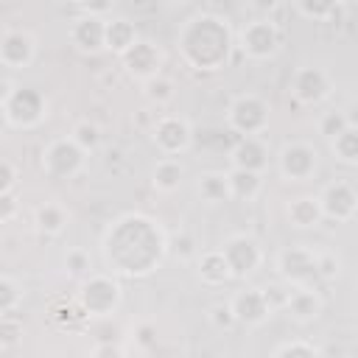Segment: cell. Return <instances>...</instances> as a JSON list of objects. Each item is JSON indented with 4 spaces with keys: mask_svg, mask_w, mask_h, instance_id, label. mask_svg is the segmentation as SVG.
<instances>
[{
    "mask_svg": "<svg viewBox=\"0 0 358 358\" xmlns=\"http://www.w3.org/2000/svg\"><path fill=\"white\" fill-rule=\"evenodd\" d=\"M330 151L341 165H358V126L350 123L338 137H333Z\"/></svg>",
    "mask_w": 358,
    "mask_h": 358,
    "instance_id": "cell-28",
    "label": "cell"
},
{
    "mask_svg": "<svg viewBox=\"0 0 358 358\" xmlns=\"http://www.w3.org/2000/svg\"><path fill=\"white\" fill-rule=\"evenodd\" d=\"M235 48H238L246 59H252V62H268V59H274V56L280 53V48H282V31H280V25H277L274 20H268V17H255V20H249V22L238 31Z\"/></svg>",
    "mask_w": 358,
    "mask_h": 358,
    "instance_id": "cell-6",
    "label": "cell"
},
{
    "mask_svg": "<svg viewBox=\"0 0 358 358\" xmlns=\"http://www.w3.org/2000/svg\"><path fill=\"white\" fill-rule=\"evenodd\" d=\"M90 358H129L126 347L117 344V341H95L92 350H90Z\"/></svg>",
    "mask_w": 358,
    "mask_h": 358,
    "instance_id": "cell-38",
    "label": "cell"
},
{
    "mask_svg": "<svg viewBox=\"0 0 358 358\" xmlns=\"http://www.w3.org/2000/svg\"><path fill=\"white\" fill-rule=\"evenodd\" d=\"M39 168L48 179H76L87 168V151L76 145V140L56 137L39 154Z\"/></svg>",
    "mask_w": 358,
    "mask_h": 358,
    "instance_id": "cell-8",
    "label": "cell"
},
{
    "mask_svg": "<svg viewBox=\"0 0 358 358\" xmlns=\"http://www.w3.org/2000/svg\"><path fill=\"white\" fill-rule=\"evenodd\" d=\"M154 333H157V330H154V324H151V322H140V324H137V344L151 347V344L157 341V338H154Z\"/></svg>",
    "mask_w": 358,
    "mask_h": 358,
    "instance_id": "cell-40",
    "label": "cell"
},
{
    "mask_svg": "<svg viewBox=\"0 0 358 358\" xmlns=\"http://www.w3.org/2000/svg\"><path fill=\"white\" fill-rule=\"evenodd\" d=\"M151 143L162 157H182L193 148V126L182 115H159L151 126Z\"/></svg>",
    "mask_w": 358,
    "mask_h": 358,
    "instance_id": "cell-10",
    "label": "cell"
},
{
    "mask_svg": "<svg viewBox=\"0 0 358 358\" xmlns=\"http://www.w3.org/2000/svg\"><path fill=\"white\" fill-rule=\"evenodd\" d=\"M120 64H123V70H126L134 81L145 84V81H151V78L162 76L165 53H162V48H159L157 42H151V39H143V36H140V39H137V45L120 56Z\"/></svg>",
    "mask_w": 358,
    "mask_h": 358,
    "instance_id": "cell-14",
    "label": "cell"
},
{
    "mask_svg": "<svg viewBox=\"0 0 358 358\" xmlns=\"http://www.w3.org/2000/svg\"><path fill=\"white\" fill-rule=\"evenodd\" d=\"M229 305H232V313H235L238 324H243V327H260L274 313V305H271L266 288H255V285L238 288L229 296Z\"/></svg>",
    "mask_w": 358,
    "mask_h": 358,
    "instance_id": "cell-15",
    "label": "cell"
},
{
    "mask_svg": "<svg viewBox=\"0 0 358 358\" xmlns=\"http://www.w3.org/2000/svg\"><path fill=\"white\" fill-rule=\"evenodd\" d=\"M185 182V165L176 157H159L151 168V187L157 193H176Z\"/></svg>",
    "mask_w": 358,
    "mask_h": 358,
    "instance_id": "cell-24",
    "label": "cell"
},
{
    "mask_svg": "<svg viewBox=\"0 0 358 358\" xmlns=\"http://www.w3.org/2000/svg\"><path fill=\"white\" fill-rule=\"evenodd\" d=\"M341 274V257L333 249L319 252V280H336Z\"/></svg>",
    "mask_w": 358,
    "mask_h": 358,
    "instance_id": "cell-37",
    "label": "cell"
},
{
    "mask_svg": "<svg viewBox=\"0 0 358 358\" xmlns=\"http://www.w3.org/2000/svg\"><path fill=\"white\" fill-rule=\"evenodd\" d=\"M120 302H123V285H120V280L115 274L92 271L90 277H84L78 282L76 305L90 319H106V316L117 313Z\"/></svg>",
    "mask_w": 358,
    "mask_h": 358,
    "instance_id": "cell-3",
    "label": "cell"
},
{
    "mask_svg": "<svg viewBox=\"0 0 358 358\" xmlns=\"http://www.w3.org/2000/svg\"><path fill=\"white\" fill-rule=\"evenodd\" d=\"M25 299V288L14 274H0V316L11 319Z\"/></svg>",
    "mask_w": 358,
    "mask_h": 358,
    "instance_id": "cell-27",
    "label": "cell"
},
{
    "mask_svg": "<svg viewBox=\"0 0 358 358\" xmlns=\"http://www.w3.org/2000/svg\"><path fill=\"white\" fill-rule=\"evenodd\" d=\"M20 187V168L14 159H3L0 162V196H8V193H17Z\"/></svg>",
    "mask_w": 358,
    "mask_h": 358,
    "instance_id": "cell-36",
    "label": "cell"
},
{
    "mask_svg": "<svg viewBox=\"0 0 358 358\" xmlns=\"http://www.w3.org/2000/svg\"><path fill=\"white\" fill-rule=\"evenodd\" d=\"M67 224H70V210L62 201H53L50 199V201L36 204V210H34V227H36L39 235L56 238V235H62L67 229Z\"/></svg>",
    "mask_w": 358,
    "mask_h": 358,
    "instance_id": "cell-22",
    "label": "cell"
},
{
    "mask_svg": "<svg viewBox=\"0 0 358 358\" xmlns=\"http://www.w3.org/2000/svg\"><path fill=\"white\" fill-rule=\"evenodd\" d=\"M294 11L310 22H327L341 11V6L338 3H322V0H302V3H294Z\"/></svg>",
    "mask_w": 358,
    "mask_h": 358,
    "instance_id": "cell-30",
    "label": "cell"
},
{
    "mask_svg": "<svg viewBox=\"0 0 358 358\" xmlns=\"http://www.w3.org/2000/svg\"><path fill=\"white\" fill-rule=\"evenodd\" d=\"M229 168L263 173L268 168V145L263 137H241L229 148Z\"/></svg>",
    "mask_w": 358,
    "mask_h": 358,
    "instance_id": "cell-19",
    "label": "cell"
},
{
    "mask_svg": "<svg viewBox=\"0 0 358 358\" xmlns=\"http://www.w3.org/2000/svg\"><path fill=\"white\" fill-rule=\"evenodd\" d=\"M64 271L70 274V277H90L92 274V263H90V255H87V249H81V246H73V249H67V255H64Z\"/></svg>",
    "mask_w": 358,
    "mask_h": 358,
    "instance_id": "cell-34",
    "label": "cell"
},
{
    "mask_svg": "<svg viewBox=\"0 0 358 358\" xmlns=\"http://www.w3.org/2000/svg\"><path fill=\"white\" fill-rule=\"evenodd\" d=\"M143 95H145V101L151 103V106H168L173 98H176V84L168 78V76H157V78H151V81H145L143 84Z\"/></svg>",
    "mask_w": 358,
    "mask_h": 358,
    "instance_id": "cell-29",
    "label": "cell"
},
{
    "mask_svg": "<svg viewBox=\"0 0 358 358\" xmlns=\"http://www.w3.org/2000/svg\"><path fill=\"white\" fill-rule=\"evenodd\" d=\"M171 252L168 232L145 213H123L101 235V255L115 277H148Z\"/></svg>",
    "mask_w": 358,
    "mask_h": 358,
    "instance_id": "cell-1",
    "label": "cell"
},
{
    "mask_svg": "<svg viewBox=\"0 0 358 358\" xmlns=\"http://www.w3.org/2000/svg\"><path fill=\"white\" fill-rule=\"evenodd\" d=\"M36 59V39L25 28H3L0 34V64L6 70H25Z\"/></svg>",
    "mask_w": 358,
    "mask_h": 358,
    "instance_id": "cell-17",
    "label": "cell"
},
{
    "mask_svg": "<svg viewBox=\"0 0 358 358\" xmlns=\"http://www.w3.org/2000/svg\"><path fill=\"white\" fill-rule=\"evenodd\" d=\"M277 173L285 182H308L313 179L316 168H319V151L313 148V143L305 140H288L280 145L277 157Z\"/></svg>",
    "mask_w": 358,
    "mask_h": 358,
    "instance_id": "cell-9",
    "label": "cell"
},
{
    "mask_svg": "<svg viewBox=\"0 0 358 358\" xmlns=\"http://www.w3.org/2000/svg\"><path fill=\"white\" fill-rule=\"evenodd\" d=\"M20 213V201H17V193H8V196H0V224H11Z\"/></svg>",
    "mask_w": 358,
    "mask_h": 358,
    "instance_id": "cell-39",
    "label": "cell"
},
{
    "mask_svg": "<svg viewBox=\"0 0 358 358\" xmlns=\"http://www.w3.org/2000/svg\"><path fill=\"white\" fill-rule=\"evenodd\" d=\"M224 255H227V263L235 274V280H246L252 274L260 271L266 255H263V246L255 235H246V232H235L229 235L224 243H221Z\"/></svg>",
    "mask_w": 358,
    "mask_h": 358,
    "instance_id": "cell-12",
    "label": "cell"
},
{
    "mask_svg": "<svg viewBox=\"0 0 358 358\" xmlns=\"http://www.w3.org/2000/svg\"><path fill=\"white\" fill-rule=\"evenodd\" d=\"M235 31L227 17L215 11H196L176 31V50L196 73H215L227 67L235 50Z\"/></svg>",
    "mask_w": 358,
    "mask_h": 358,
    "instance_id": "cell-2",
    "label": "cell"
},
{
    "mask_svg": "<svg viewBox=\"0 0 358 358\" xmlns=\"http://www.w3.org/2000/svg\"><path fill=\"white\" fill-rule=\"evenodd\" d=\"M285 218L294 229H313L324 221V213H322V201H319V193H302L296 199H291L285 204Z\"/></svg>",
    "mask_w": 358,
    "mask_h": 358,
    "instance_id": "cell-21",
    "label": "cell"
},
{
    "mask_svg": "<svg viewBox=\"0 0 358 358\" xmlns=\"http://www.w3.org/2000/svg\"><path fill=\"white\" fill-rule=\"evenodd\" d=\"M70 137H73L76 145L84 148L87 154H92V151L101 145V129H98L92 120H78V123L70 129Z\"/></svg>",
    "mask_w": 358,
    "mask_h": 358,
    "instance_id": "cell-32",
    "label": "cell"
},
{
    "mask_svg": "<svg viewBox=\"0 0 358 358\" xmlns=\"http://www.w3.org/2000/svg\"><path fill=\"white\" fill-rule=\"evenodd\" d=\"M70 42L76 50L81 53H98L106 50V17L101 14H90L84 6H78V17L70 20V31H67Z\"/></svg>",
    "mask_w": 358,
    "mask_h": 358,
    "instance_id": "cell-16",
    "label": "cell"
},
{
    "mask_svg": "<svg viewBox=\"0 0 358 358\" xmlns=\"http://www.w3.org/2000/svg\"><path fill=\"white\" fill-rule=\"evenodd\" d=\"M207 322H210V327L218 330V333H229L232 327H238V319H235V313H232L229 299L210 305V308H207Z\"/></svg>",
    "mask_w": 358,
    "mask_h": 358,
    "instance_id": "cell-33",
    "label": "cell"
},
{
    "mask_svg": "<svg viewBox=\"0 0 358 358\" xmlns=\"http://www.w3.org/2000/svg\"><path fill=\"white\" fill-rule=\"evenodd\" d=\"M282 310L288 313L291 322H296V324H310V322H316V319L322 316L324 299H322V294H319L313 285L288 288V296H285Z\"/></svg>",
    "mask_w": 358,
    "mask_h": 358,
    "instance_id": "cell-18",
    "label": "cell"
},
{
    "mask_svg": "<svg viewBox=\"0 0 358 358\" xmlns=\"http://www.w3.org/2000/svg\"><path fill=\"white\" fill-rule=\"evenodd\" d=\"M196 277H199L204 285H210V288H218V285L235 280V274H232V268H229L227 255H224L221 246H218V249H204V252L196 257Z\"/></svg>",
    "mask_w": 358,
    "mask_h": 358,
    "instance_id": "cell-20",
    "label": "cell"
},
{
    "mask_svg": "<svg viewBox=\"0 0 358 358\" xmlns=\"http://www.w3.org/2000/svg\"><path fill=\"white\" fill-rule=\"evenodd\" d=\"M196 193L204 204H224V201H232V193H229V179H227V171H201L196 176Z\"/></svg>",
    "mask_w": 358,
    "mask_h": 358,
    "instance_id": "cell-26",
    "label": "cell"
},
{
    "mask_svg": "<svg viewBox=\"0 0 358 358\" xmlns=\"http://www.w3.org/2000/svg\"><path fill=\"white\" fill-rule=\"evenodd\" d=\"M288 90L302 106H319L333 95V78L319 64H302L291 73Z\"/></svg>",
    "mask_w": 358,
    "mask_h": 358,
    "instance_id": "cell-11",
    "label": "cell"
},
{
    "mask_svg": "<svg viewBox=\"0 0 358 358\" xmlns=\"http://www.w3.org/2000/svg\"><path fill=\"white\" fill-rule=\"evenodd\" d=\"M271 358H324V355H322V350L313 341H308V338H291V341L280 344L271 352Z\"/></svg>",
    "mask_w": 358,
    "mask_h": 358,
    "instance_id": "cell-31",
    "label": "cell"
},
{
    "mask_svg": "<svg viewBox=\"0 0 358 358\" xmlns=\"http://www.w3.org/2000/svg\"><path fill=\"white\" fill-rule=\"evenodd\" d=\"M3 120L8 129H36L48 117V98L45 92L34 87H20V84H6L3 98H0Z\"/></svg>",
    "mask_w": 358,
    "mask_h": 358,
    "instance_id": "cell-4",
    "label": "cell"
},
{
    "mask_svg": "<svg viewBox=\"0 0 358 358\" xmlns=\"http://www.w3.org/2000/svg\"><path fill=\"white\" fill-rule=\"evenodd\" d=\"M137 39H140L137 25L129 17H106V50L109 53L120 59L126 50L137 45Z\"/></svg>",
    "mask_w": 358,
    "mask_h": 358,
    "instance_id": "cell-23",
    "label": "cell"
},
{
    "mask_svg": "<svg viewBox=\"0 0 358 358\" xmlns=\"http://www.w3.org/2000/svg\"><path fill=\"white\" fill-rule=\"evenodd\" d=\"M347 126H350V117H347V112H341V109H330V112H324V115L319 117V134L327 137V143H330L333 137H338Z\"/></svg>",
    "mask_w": 358,
    "mask_h": 358,
    "instance_id": "cell-35",
    "label": "cell"
},
{
    "mask_svg": "<svg viewBox=\"0 0 358 358\" xmlns=\"http://www.w3.org/2000/svg\"><path fill=\"white\" fill-rule=\"evenodd\" d=\"M274 268L288 288L313 285L319 280V252L308 243H294L277 252Z\"/></svg>",
    "mask_w": 358,
    "mask_h": 358,
    "instance_id": "cell-7",
    "label": "cell"
},
{
    "mask_svg": "<svg viewBox=\"0 0 358 358\" xmlns=\"http://www.w3.org/2000/svg\"><path fill=\"white\" fill-rule=\"evenodd\" d=\"M227 179H229L232 201L252 204V201H257V196L263 193V173L241 171V168H229V171H227Z\"/></svg>",
    "mask_w": 358,
    "mask_h": 358,
    "instance_id": "cell-25",
    "label": "cell"
},
{
    "mask_svg": "<svg viewBox=\"0 0 358 358\" xmlns=\"http://www.w3.org/2000/svg\"><path fill=\"white\" fill-rule=\"evenodd\" d=\"M322 213L327 221L347 224L358 215V187L347 179H333L319 190Z\"/></svg>",
    "mask_w": 358,
    "mask_h": 358,
    "instance_id": "cell-13",
    "label": "cell"
},
{
    "mask_svg": "<svg viewBox=\"0 0 358 358\" xmlns=\"http://www.w3.org/2000/svg\"><path fill=\"white\" fill-rule=\"evenodd\" d=\"M224 117L238 137H263L271 123V106L257 92H241L229 101Z\"/></svg>",
    "mask_w": 358,
    "mask_h": 358,
    "instance_id": "cell-5",
    "label": "cell"
}]
</instances>
